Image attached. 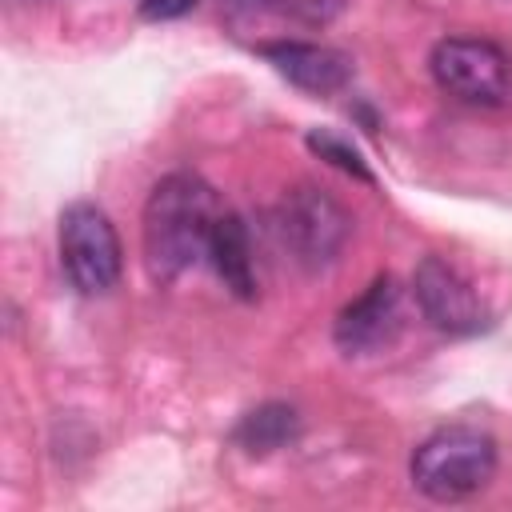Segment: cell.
Segmentation results:
<instances>
[{"label": "cell", "mask_w": 512, "mask_h": 512, "mask_svg": "<svg viewBox=\"0 0 512 512\" xmlns=\"http://www.w3.org/2000/svg\"><path fill=\"white\" fill-rule=\"evenodd\" d=\"M412 292H416L424 320L448 336H472V332L488 328V308H484L480 292L444 256H424L416 264Z\"/></svg>", "instance_id": "6"}, {"label": "cell", "mask_w": 512, "mask_h": 512, "mask_svg": "<svg viewBox=\"0 0 512 512\" xmlns=\"http://www.w3.org/2000/svg\"><path fill=\"white\" fill-rule=\"evenodd\" d=\"M492 472H496V440L468 424H452L424 436L408 464L416 492L440 504L468 500L492 480Z\"/></svg>", "instance_id": "2"}, {"label": "cell", "mask_w": 512, "mask_h": 512, "mask_svg": "<svg viewBox=\"0 0 512 512\" xmlns=\"http://www.w3.org/2000/svg\"><path fill=\"white\" fill-rule=\"evenodd\" d=\"M240 4H264V0H240Z\"/></svg>", "instance_id": "13"}, {"label": "cell", "mask_w": 512, "mask_h": 512, "mask_svg": "<svg viewBox=\"0 0 512 512\" xmlns=\"http://www.w3.org/2000/svg\"><path fill=\"white\" fill-rule=\"evenodd\" d=\"M300 432V416L296 408L288 404H260L252 408L240 424H236V444L252 456H264V452H276L284 444H292Z\"/></svg>", "instance_id": "10"}, {"label": "cell", "mask_w": 512, "mask_h": 512, "mask_svg": "<svg viewBox=\"0 0 512 512\" xmlns=\"http://www.w3.org/2000/svg\"><path fill=\"white\" fill-rule=\"evenodd\" d=\"M200 0H140V12L148 20H176L184 12H192Z\"/></svg>", "instance_id": "12"}, {"label": "cell", "mask_w": 512, "mask_h": 512, "mask_svg": "<svg viewBox=\"0 0 512 512\" xmlns=\"http://www.w3.org/2000/svg\"><path fill=\"white\" fill-rule=\"evenodd\" d=\"M400 332V288L392 276H376L352 304L340 308L336 316V348L348 356H368L380 352L396 340Z\"/></svg>", "instance_id": "7"}, {"label": "cell", "mask_w": 512, "mask_h": 512, "mask_svg": "<svg viewBox=\"0 0 512 512\" xmlns=\"http://www.w3.org/2000/svg\"><path fill=\"white\" fill-rule=\"evenodd\" d=\"M428 68L436 88L468 108H504L512 100V56L484 36H444Z\"/></svg>", "instance_id": "3"}, {"label": "cell", "mask_w": 512, "mask_h": 512, "mask_svg": "<svg viewBox=\"0 0 512 512\" xmlns=\"http://www.w3.org/2000/svg\"><path fill=\"white\" fill-rule=\"evenodd\" d=\"M208 260L216 268V276L224 280V288L240 300H256V268H252V244H248V228L236 212H220L212 240H208Z\"/></svg>", "instance_id": "9"}, {"label": "cell", "mask_w": 512, "mask_h": 512, "mask_svg": "<svg viewBox=\"0 0 512 512\" xmlns=\"http://www.w3.org/2000/svg\"><path fill=\"white\" fill-rule=\"evenodd\" d=\"M220 212L224 208L216 204V192L200 176L168 172L164 180H156V188L144 200V220H140L148 276L160 284H172L200 256H208V240H212Z\"/></svg>", "instance_id": "1"}, {"label": "cell", "mask_w": 512, "mask_h": 512, "mask_svg": "<svg viewBox=\"0 0 512 512\" xmlns=\"http://www.w3.org/2000/svg\"><path fill=\"white\" fill-rule=\"evenodd\" d=\"M308 148H312L320 160L344 168L348 176H356V180H372L368 164L360 160V152H356L348 140H340V136H332V132H308Z\"/></svg>", "instance_id": "11"}, {"label": "cell", "mask_w": 512, "mask_h": 512, "mask_svg": "<svg viewBox=\"0 0 512 512\" xmlns=\"http://www.w3.org/2000/svg\"><path fill=\"white\" fill-rule=\"evenodd\" d=\"M272 228H276V240L284 244V252L308 268V272H320L328 268L340 248L348 244L352 236V216L320 188L312 184H300L292 192H284V200L276 204L272 212Z\"/></svg>", "instance_id": "5"}, {"label": "cell", "mask_w": 512, "mask_h": 512, "mask_svg": "<svg viewBox=\"0 0 512 512\" xmlns=\"http://www.w3.org/2000/svg\"><path fill=\"white\" fill-rule=\"evenodd\" d=\"M260 56L296 88L312 96L340 92L352 80V60L328 44H308V40H272L260 44Z\"/></svg>", "instance_id": "8"}, {"label": "cell", "mask_w": 512, "mask_h": 512, "mask_svg": "<svg viewBox=\"0 0 512 512\" xmlns=\"http://www.w3.org/2000/svg\"><path fill=\"white\" fill-rule=\"evenodd\" d=\"M60 268L80 296H104L124 272V248L104 208L76 200L60 212Z\"/></svg>", "instance_id": "4"}]
</instances>
